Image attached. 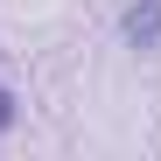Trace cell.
I'll list each match as a JSON object with an SVG mask.
<instances>
[{
    "mask_svg": "<svg viewBox=\"0 0 161 161\" xmlns=\"http://www.w3.org/2000/svg\"><path fill=\"white\" fill-rule=\"evenodd\" d=\"M119 35H126L133 49H154V42H161V0H140V7H126V14H119Z\"/></svg>",
    "mask_w": 161,
    "mask_h": 161,
    "instance_id": "obj_1",
    "label": "cell"
},
{
    "mask_svg": "<svg viewBox=\"0 0 161 161\" xmlns=\"http://www.w3.org/2000/svg\"><path fill=\"white\" fill-rule=\"evenodd\" d=\"M14 126V91H0V133Z\"/></svg>",
    "mask_w": 161,
    "mask_h": 161,
    "instance_id": "obj_2",
    "label": "cell"
}]
</instances>
